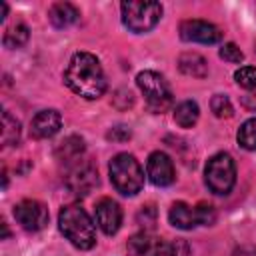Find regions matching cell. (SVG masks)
<instances>
[{
	"label": "cell",
	"mask_w": 256,
	"mask_h": 256,
	"mask_svg": "<svg viewBox=\"0 0 256 256\" xmlns=\"http://www.w3.org/2000/svg\"><path fill=\"white\" fill-rule=\"evenodd\" d=\"M64 82L74 94L86 100H96L106 92V74L100 60L90 52H76L70 58L64 70Z\"/></svg>",
	"instance_id": "obj_1"
},
{
	"label": "cell",
	"mask_w": 256,
	"mask_h": 256,
	"mask_svg": "<svg viewBox=\"0 0 256 256\" xmlns=\"http://www.w3.org/2000/svg\"><path fill=\"white\" fill-rule=\"evenodd\" d=\"M58 228L78 250H90L96 244V226L80 204L62 206L58 214Z\"/></svg>",
	"instance_id": "obj_2"
},
{
	"label": "cell",
	"mask_w": 256,
	"mask_h": 256,
	"mask_svg": "<svg viewBox=\"0 0 256 256\" xmlns=\"http://www.w3.org/2000/svg\"><path fill=\"white\" fill-rule=\"evenodd\" d=\"M108 172H110L112 186L122 196H136L144 186V170L140 162L128 152L116 154L110 160Z\"/></svg>",
	"instance_id": "obj_3"
},
{
	"label": "cell",
	"mask_w": 256,
	"mask_h": 256,
	"mask_svg": "<svg viewBox=\"0 0 256 256\" xmlns=\"http://www.w3.org/2000/svg\"><path fill=\"white\" fill-rule=\"evenodd\" d=\"M122 12V24L134 32V34H146L162 18V4L160 2H138V0H128L120 4Z\"/></svg>",
	"instance_id": "obj_4"
},
{
	"label": "cell",
	"mask_w": 256,
	"mask_h": 256,
	"mask_svg": "<svg viewBox=\"0 0 256 256\" xmlns=\"http://www.w3.org/2000/svg\"><path fill=\"white\" fill-rule=\"evenodd\" d=\"M136 84H138L140 92L144 94L148 108L154 114H162L172 106V102H174L172 90H170L168 82L164 80V76H160L158 72H154V70L138 72Z\"/></svg>",
	"instance_id": "obj_5"
},
{
	"label": "cell",
	"mask_w": 256,
	"mask_h": 256,
	"mask_svg": "<svg viewBox=\"0 0 256 256\" xmlns=\"http://www.w3.org/2000/svg\"><path fill=\"white\" fill-rule=\"evenodd\" d=\"M204 182L210 188V192H214L218 196L230 194V190L234 188V182H236V164H234L232 156L226 152L214 154L206 162Z\"/></svg>",
	"instance_id": "obj_6"
},
{
	"label": "cell",
	"mask_w": 256,
	"mask_h": 256,
	"mask_svg": "<svg viewBox=\"0 0 256 256\" xmlns=\"http://www.w3.org/2000/svg\"><path fill=\"white\" fill-rule=\"evenodd\" d=\"M168 220L174 228L192 230L196 226H212L216 222V212L210 204H198L192 208L186 202H174L168 210Z\"/></svg>",
	"instance_id": "obj_7"
},
{
	"label": "cell",
	"mask_w": 256,
	"mask_h": 256,
	"mask_svg": "<svg viewBox=\"0 0 256 256\" xmlns=\"http://www.w3.org/2000/svg\"><path fill=\"white\" fill-rule=\"evenodd\" d=\"M64 184L74 196L82 198L98 186V170L92 162L78 160V162L68 166V172L64 176Z\"/></svg>",
	"instance_id": "obj_8"
},
{
	"label": "cell",
	"mask_w": 256,
	"mask_h": 256,
	"mask_svg": "<svg viewBox=\"0 0 256 256\" xmlns=\"http://www.w3.org/2000/svg\"><path fill=\"white\" fill-rule=\"evenodd\" d=\"M12 214H14V218H16V222L24 228V230H28V232H38V230H42L46 224H48V208L42 204V202H38V200H22V202H18L16 206H14V210H12Z\"/></svg>",
	"instance_id": "obj_9"
},
{
	"label": "cell",
	"mask_w": 256,
	"mask_h": 256,
	"mask_svg": "<svg viewBox=\"0 0 256 256\" xmlns=\"http://www.w3.org/2000/svg\"><path fill=\"white\" fill-rule=\"evenodd\" d=\"M180 38L186 42H198V44H216L222 40V32L218 26L206 20H184L180 24Z\"/></svg>",
	"instance_id": "obj_10"
},
{
	"label": "cell",
	"mask_w": 256,
	"mask_h": 256,
	"mask_svg": "<svg viewBox=\"0 0 256 256\" xmlns=\"http://www.w3.org/2000/svg\"><path fill=\"white\" fill-rule=\"evenodd\" d=\"M146 174L150 178V182L154 186H170L174 180H176V170H174V162L172 158L166 154V152H152L148 156V162H146Z\"/></svg>",
	"instance_id": "obj_11"
},
{
	"label": "cell",
	"mask_w": 256,
	"mask_h": 256,
	"mask_svg": "<svg viewBox=\"0 0 256 256\" xmlns=\"http://www.w3.org/2000/svg\"><path fill=\"white\" fill-rule=\"evenodd\" d=\"M126 250L128 256H168V244L160 236L146 230L130 236V240L126 242Z\"/></svg>",
	"instance_id": "obj_12"
},
{
	"label": "cell",
	"mask_w": 256,
	"mask_h": 256,
	"mask_svg": "<svg viewBox=\"0 0 256 256\" xmlns=\"http://www.w3.org/2000/svg\"><path fill=\"white\" fill-rule=\"evenodd\" d=\"M96 224L108 236H114L122 226V208L112 198H100L96 202Z\"/></svg>",
	"instance_id": "obj_13"
},
{
	"label": "cell",
	"mask_w": 256,
	"mask_h": 256,
	"mask_svg": "<svg viewBox=\"0 0 256 256\" xmlns=\"http://www.w3.org/2000/svg\"><path fill=\"white\" fill-rule=\"evenodd\" d=\"M60 126H62V116L58 110H52V108L40 110L30 122V136L36 140H46L58 134Z\"/></svg>",
	"instance_id": "obj_14"
},
{
	"label": "cell",
	"mask_w": 256,
	"mask_h": 256,
	"mask_svg": "<svg viewBox=\"0 0 256 256\" xmlns=\"http://www.w3.org/2000/svg\"><path fill=\"white\" fill-rule=\"evenodd\" d=\"M48 20L54 28H68L80 20V10L70 2H56L48 10Z\"/></svg>",
	"instance_id": "obj_15"
},
{
	"label": "cell",
	"mask_w": 256,
	"mask_h": 256,
	"mask_svg": "<svg viewBox=\"0 0 256 256\" xmlns=\"http://www.w3.org/2000/svg\"><path fill=\"white\" fill-rule=\"evenodd\" d=\"M84 154V140L76 134L66 136L58 146H56V158L64 164H74L80 160V156Z\"/></svg>",
	"instance_id": "obj_16"
},
{
	"label": "cell",
	"mask_w": 256,
	"mask_h": 256,
	"mask_svg": "<svg viewBox=\"0 0 256 256\" xmlns=\"http://www.w3.org/2000/svg\"><path fill=\"white\" fill-rule=\"evenodd\" d=\"M178 68H180V72H184L192 78H204L208 74V62L196 52L182 54L178 58Z\"/></svg>",
	"instance_id": "obj_17"
},
{
	"label": "cell",
	"mask_w": 256,
	"mask_h": 256,
	"mask_svg": "<svg viewBox=\"0 0 256 256\" xmlns=\"http://www.w3.org/2000/svg\"><path fill=\"white\" fill-rule=\"evenodd\" d=\"M198 116H200V108L194 100H184L174 108V120L180 128H192L198 122Z\"/></svg>",
	"instance_id": "obj_18"
},
{
	"label": "cell",
	"mask_w": 256,
	"mask_h": 256,
	"mask_svg": "<svg viewBox=\"0 0 256 256\" xmlns=\"http://www.w3.org/2000/svg\"><path fill=\"white\" fill-rule=\"evenodd\" d=\"M28 38H30V30H28V26L22 24V22H18V24L10 26V28L4 32V36H2V44H4L6 48L14 50V48H22V46L28 42Z\"/></svg>",
	"instance_id": "obj_19"
},
{
	"label": "cell",
	"mask_w": 256,
	"mask_h": 256,
	"mask_svg": "<svg viewBox=\"0 0 256 256\" xmlns=\"http://www.w3.org/2000/svg\"><path fill=\"white\" fill-rule=\"evenodd\" d=\"M20 140V122L8 112H2V144L4 146H14Z\"/></svg>",
	"instance_id": "obj_20"
},
{
	"label": "cell",
	"mask_w": 256,
	"mask_h": 256,
	"mask_svg": "<svg viewBox=\"0 0 256 256\" xmlns=\"http://www.w3.org/2000/svg\"><path fill=\"white\" fill-rule=\"evenodd\" d=\"M236 140L244 150H256V116L242 122L236 132Z\"/></svg>",
	"instance_id": "obj_21"
},
{
	"label": "cell",
	"mask_w": 256,
	"mask_h": 256,
	"mask_svg": "<svg viewBox=\"0 0 256 256\" xmlns=\"http://www.w3.org/2000/svg\"><path fill=\"white\" fill-rule=\"evenodd\" d=\"M210 108H212L216 118H230L234 114L232 102H230V98L226 94H214L212 100H210Z\"/></svg>",
	"instance_id": "obj_22"
},
{
	"label": "cell",
	"mask_w": 256,
	"mask_h": 256,
	"mask_svg": "<svg viewBox=\"0 0 256 256\" xmlns=\"http://www.w3.org/2000/svg\"><path fill=\"white\" fill-rule=\"evenodd\" d=\"M234 80L246 90H256V66H240L234 72Z\"/></svg>",
	"instance_id": "obj_23"
},
{
	"label": "cell",
	"mask_w": 256,
	"mask_h": 256,
	"mask_svg": "<svg viewBox=\"0 0 256 256\" xmlns=\"http://www.w3.org/2000/svg\"><path fill=\"white\" fill-rule=\"evenodd\" d=\"M220 58H224L226 62H230V64H240L242 60H244V54H242V50L234 44V42H226V44H222V48H220Z\"/></svg>",
	"instance_id": "obj_24"
},
{
	"label": "cell",
	"mask_w": 256,
	"mask_h": 256,
	"mask_svg": "<svg viewBox=\"0 0 256 256\" xmlns=\"http://www.w3.org/2000/svg\"><path fill=\"white\" fill-rule=\"evenodd\" d=\"M136 220H138V224L144 226L146 232H148V230L154 228V224H156V208H154L152 204L142 206L140 212H138V216H136Z\"/></svg>",
	"instance_id": "obj_25"
},
{
	"label": "cell",
	"mask_w": 256,
	"mask_h": 256,
	"mask_svg": "<svg viewBox=\"0 0 256 256\" xmlns=\"http://www.w3.org/2000/svg\"><path fill=\"white\" fill-rule=\"evenodd\" d=\"M130 136H132V130L124 124H118L106 132V138L112 142H126V140H130Z\"/></svg>",
	"instance_id": "obj_26"
},
{
	"label": "cell",
	"mask_w": 256,
	"mask_h": 256,
	"mask_svg": "<svg viewBox=\"0 0 256 256\" xmlns=\"http://www.w3.org/2000/svg\"><path fill=\"white\" fill-rule=\"evenodd\" d=\"M190 254V246L184 240H174L172 244H168V256H188Z\"/></svg>",
	"instance_id": "obj_27"
},
{
	"label": "cell",
	"mask_w": 256,
	"mask_h": 256,
	"mask_svg": "<svg viewBox=\"0 0 256 256\" xmlns=\"http://www.w3.org/2000/svg\"><path fill=\"white\" fill-rule=\"evenodd\" d=\"M232 256H256V250H254V248H240V250H236Z\"/></svg>",
	"instance_id": "obj_28"
},
{
	"label": "cell",
	"mask_w": 256,
	"mask_h": 256,
	"mask_svg": "<svg viewBox=\"0 0 256 256\" xmlns=\"http://www.w3.org/2000/svg\"><path fill=\"white\" fill-rule=\"evenodd\" d=\"M0 6H2V18H0V20H6V14H8V4H4V2H2Z\"/></svg>",
	"instance_id": "obj_29"
}]
</instances>
